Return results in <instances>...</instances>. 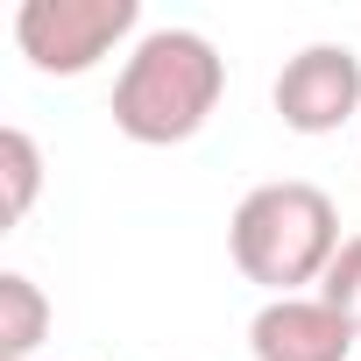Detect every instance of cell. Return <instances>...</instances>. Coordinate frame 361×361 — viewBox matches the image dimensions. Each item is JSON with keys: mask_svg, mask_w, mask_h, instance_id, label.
<instances>
[{"mask_svg": "<svg viewBox=\"0 0 361 361\" xmlns=\"http://www.w3.org/2000/svg\"><path fill=\"white\" fill-rule=\"evenodd\" d=\"M227 92V57L199 29H149L114 78V128L142 149L192 142Z\"/></svg>", "mask_w": 361, "mask_h": 361, "instance_id": "1", "label": "cell"}, {"mask_svg": "<svg viewBox=\"0 0 361 361\" xmlns=\"http://www.w3.org/2000/svg\"><path fill=\"white\" fill-rule=\"evenodd\" d=\"M227 248H234V269L248 283H262L269 298H305V283H326V269L340 255V206L305 177L255 185L234 206Z\"/></svg>", "mask_w": 361, "mask_h": 361, "instance_id": "2", "label": "cell"}, {"mask_svg": "<svg viewBox=\"0 0 361 361\" xmlns=\"http://www.w3.org/2000/svg\"><path fill=\"white\" fill-rule=\"evenodd\" d=\"M135 22H142L135 0H22L15 8V43L43 78H78L114 43H128Z\"/></svg>", "mask_w": 361, "mask_h": 361, "instance_id": "3", "label": "cell"}, {"mask_svg": "<svg viewBox=\"0 0 361 361\" xmlns=\"http://www.w3.org/2000/svg\"><path fill=\"white\" fill-rule=\"evenodd\" d=\"M276 114L290 135H333L361 114V57L347 43H305L276 71Z\"/></svg>", "mask_w": 361, "mask_h": 361, "instance_id": "4", "label": "cell"}, {"mask_svg": "<svg viewBox=\"0 0 361 361\" xmlns=\"http://www.w3.org/2000/svg\"><path fill=\"white\" fill-rule=\"evenodd\" d=\"M248 354L255 361H347L354 354V326L319 298H269L248 326Z\"/></svg>", "mask_w": 361, "mask_h": 361, "instance_id": "5", "label": "cell"}, {"mask_svg": "<svg viewBox=\"0 0 361 361\" xmlns=\"http://www.w3.org/2000/svg\"><path fill=\"white\" fill-rule=\"evenodd\" d=\"M43 333H50L43 283L22 276V269H8V276H0V361H29L43 347Z\"/></svg>", "mask_w": 361, "mask_h": 361, "instance_id": "6", "label": "cell"}, {"mask_svg": "<svg viewBox=\"0 0 361 361\" xmlns=\"http://www.w3.org/2000/svg\"><path fill=\"white\" fill-rule=\"evenodd\" d=\"M0 185H8V220H22L43 192V149L29 128H0Z\"/></svg>", "mask_w": 361, "mask_h": 361, "instance_id": "7", "label": "cell"}, {"mask_svg": "<svg viewBox=\"0 0 361 361\" xmlns=\"http://www.w3.org/2000/svg\"><path fill=\"white\" fill-rule=\"evenodd\" d=\"M319 298H326V305L354 326V340H361V234H347V241H340V255H333V269H326Z\"/></svg>", "mask_w": 361, "mask_h": 361, "instance_id": "8", "label": "cell"}]
</instances>
